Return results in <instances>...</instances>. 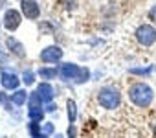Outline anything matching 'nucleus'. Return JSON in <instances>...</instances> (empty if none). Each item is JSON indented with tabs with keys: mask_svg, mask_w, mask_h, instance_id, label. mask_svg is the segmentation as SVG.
Listing matches in <instances>:
<instances>
[{
	"mask_svg": "<svg viewBox=\"0 0 156 138\" xmlns=\"http://www.w3.org/2000/svg\"><path fill=\"white\" fill-rule=\"evenodd\" d=\"M20 26V13L15 9H8L4 15V28L8 31H15Z\"/></svg>",
	"mask_w": 156,
	"mask_h": 138,
	"instance_id": "obj_7",
	"label": "nucleus"
},
{
	"mask_svg": "<svg viewBox=\"0 0 156 138\" xmlns=\"http://www.w3.org/2000/svg\"><path fill=\"white\" fill-rule=\"evenodd\" d=\"M39 76L42 78V79H53L55 76H57V70L55 68H39Z\"/></svg>",
	"mask_w": 156,
	"mask_h": 138,
	"instance_id": "obj_14",
	"label": "nucleus"
},
{
	"mask_svg": "<svg viewBox=\"0 0 156 138\" xmlns=\"http://www.w3.org/2000/svg\"><path fill=\"white\" fill-rule=\"evenodd\" d=\"M6 44H8V48H9V52H13L17 57H24L26 55V52H24V46H22V42H19L15 37H8V41H6Z\"/></svg>",
	"mask_w": 156,
	"mask_h": 138,
	"instance_id": "obj_10",
	"label": "nucleus"
},
{
	"mask_svg": "<svg viewBox=\"0 0 156 138\" xmlns=\"http://www.w3.org/2000/svg\"><path fill=\"white\" fill-rule=\"evenodd\" d=\"M66 107H68V120H70V123H73L75 118H77V107H75V101H73V100H68Z\"/></svg>",
	"mask_w": 156,
	"mask_h": 138,
	"instance_id": "obj_13",
	"label": "nucleus"
},
{
	"mask_svg": "<svg viewBox=\"0 0 156 138\" xmlns=\"http://www.w3.org/2000/svg\"><path fill=\"white\" fill-rule=\"evenodd\" d=\"M26 100H28V92L26 90H17L15 94H11V103H15V105H24L26 103Z\"/></svg>",
	"mask_w": 156,
	"mask_h": 138,
	"instance_id": "obj_11",
	"label": "nucleus"
},
{
	"mask_svg": "<svg viewBox=\"0 0 156 138\" xmlns=\"http://www.w3.org/2000/svg\"><path fill=\"white\" fill-rule=\"evenodd\" d=\"M62 53L64 52L59 46H48L41 52V61L42 63H57V61L62 59Z\"/></svg>",
	"mask_w": 156,
	"mask_h": 138,
	"instance_id": "obj_6",
	"label": "nucleus"
},
{
	"mask_svg": "<svg viewBox=\"0 0 156 138\" xmlns=\"http://www.w3.org/2000/svg\"><path fill=\"white\" fill-rule=\"evenodd\" d=\"M28 118H30L31 122H41V120L44 118V112H42V109H37V111H28Z\"/></svg>",
	"mask_w": 156,
	"mask_h": 138,
	"instance_id": "obj_15",
	"label": "nucleus"
},
{
	"mask_svg": "<svg viewBox=\"0 0 156 138\" xmlns=\"http://www.w3.org/2000/svg\"><path fill=\"white\" fill-rule=\"evenodd\" d=\"M129 98H130V101L136 105V107H140V109H147L151 103H152V100H154V92H152V89L147 85V83H134V85H130V89H129Z\"/></svg>",
	"mask_w": 156,
	"mask_h": 138,
	"instance_id": "obj_1",
	"label": "nucleus"
},
{
	"mask_svg": "<svg viewBox=\"0 0 156 138\" xmlns=\"http://www.w3.org/2000/svg\"><path fill=\"white\" fill-rule=\"evenodd\" d=\"M28 129H30V134H31V136H33V138H35V136H39V134H41V123H37V122H31V123H30V127H28Z\"/></svg>",
	"mask_w": 156,
	"mask_h": 138,
	"instance_id": "obj_16",
	"label": "nucleus"
},
{
	"mask_svg": "<svg viewBox=\"0 0 156 138\" xmlns=\"http://www.w3.org/2000/svg\"><path fill=\"white\" fill-rule=\"evenodd\" d=\"M98 101H99V105L103 109L114 111V109H118V105L121 101V96H119L118 89H114V87H103L98 92Z\"/></svg>",
	"mask_w": 156,
	"mask_h": 138,
	"instance_id": "obj_3",
	"label": "nucleus"
},
{
	"mask_svg": "<svg viewBox=\"0 0 156 138\" xmlns=\"http://www.w3.org/2000/svg\"><path fill=\"white\" fill-rule=\"evenodd\" d=\"M37 92H39V96H41V100L46 101V103H51V100H53V96H55V90H53V87H51L50 83H41V85L37 87Z\"/></svg>",
	"mask_w": 156,
	"mask_h": 138,
	"instance_id": "obj_9",
	"label": "nucleus"
},
{
	"mask_svg": "<svg viewBox=\"0 0 156 138\" xmlns=\"http://www.w3.org/2000/svg\"><path fill=\"white\" fill-rule=\"evenodd\" d=\"M55 109H57V107H55V105H53V103H50V105H48V109H46V111H48V112H53V111H55Z\"/></svg>",
	"mask_w": 156,
	"mask_h": 138,
	"instance_id": "obj_20",
	"label": "nucleus"
},
{
	"mask_svg": "<svg viewBox=\"0 0 156 138\" xmlns=\"http://www.w3.org/2000/svg\"><path fill=\"white\" fill-rule=\"evenodd\" d=\"M136 41L141 44V46H152L156 42V30L151 26V24H141L138 30H136Z\"/></svg>",
	"mask_w": 156,
	"mask_h": 138,
	"instance_id": "obj_4",
	"label": "nucleus"
},
{
	"mask_svg": "<svg viewBox=\"0 0 156 138\" xmlns=\"http://www.w3.org/2000/svg\"><path fill=\"white\" fill-rule=\"evenodd\" d=\"M42 131H44V134H50V133L53 131V125H51V123H46V125L42 127Z\"/></svg>",
	"mask_w": 156,
	"mask_h": 138,
	"instance_id": "obj_18",
	"label": "nucleus"
},
{
	"mask_svg": "<svg viewBox=\"0 0 156 138\" xmlns=\"http://www.w3.org/2000/svg\"><path fill=\"white\" fill-rule=\"evenodd\" d=\"M41 105H42V100H41L39 92H33V94L30 96V111H37V109H42Z\"/></svg>",
	"mask_w": 156,
	"mask_h": 138,
	"instance_id": "obj_12",
	"label": "nucleus"
},
{
	"mask_svg": "<svg viewBox=\"0 0 156 138\" xmlns=\"http://www.w3.org/2000/svg\"><path fill=\"white\" fill-rule=\"evenodd\" d=\"M20 8H22V13L26 19L30 20H35L41 17V8L35 0H20Z\"/></svg>",
	"mask_w": 156,
	"mask_h": 138,
	"instance_id": "obj_5",
	"label": "nucleus"
},
{
	"mask_svg": "<svg viewBox=\"0 0 156 138\" xmlns=\"http://www.w3.org/2000/svg\"><path fill=\"white\" fill-rule=\"evenodd\" d=\"M68 136H70V138H75V127H73L72 123H70V127H68Z\"/></svg>",
	"mask_w": 156,
	"mask_h": 138,
	"instance_id": "obj_19",
	"label": "nucleus"
},
{
	"mask_svg": "<svg viewBox=\"0 0 156 138\" xmlns=\"http://www.w3.org/2000/svg\"><path fill=\"white\" fill-rule=\"evenodd\" d=\"M35 138H48L46 134H39V136H35Z\"/></svg>",
	"mask_w": 156,
	"mask_h": 138,
	"instance_id": "obj_22",
	"label": "nucleus"
},
{
	"mask_svg": "<svg viewBox=\"0 0 156 138\" xmlns=\"http://www.w3.org/2000/svg\"><path fill=\"white\" fill-rule=\"evenodd\" d=\"M22 81H24L26 85H33V83H35V76H33V72H30V70L24 72V79H22Z\"/></svg>",
	"mask_w": 156,
	"mask_h": 138,
	"instance_id": "obj_17",
	"label": "nucleus"
},
{
	"mask_svg": "<svg viewBox=\"0 0 156 138\" xmlns=\"http://www.w3.org/2000/svg\"><path fill=\"white\" fill-rule=\"evenodd\" d=\"M0 63H6V55L2 52H0Z\"/></svg>",
	"mask_w": 156,
	"mask_h": 138,
	"instance_id": "obj_21",
	"label": "nucleus"
},
{
	"mask_svg": "<svg viewBox=\"0 0 156 138\" xmlns=\"http://www.w3.org/2000/svg\"><path fill=\"white\" fill-rule=\"evenodd\" d=\"M152 13H154V15H156V8H154V11H152Z\"/></svg>",
	"mask_w": 156,
	"mask_h": 138,
	"instance_id": "obj_23",
	"label": "nucleus"
},
{
	"mask_svg": "<svg viewBox=\"0 0 156 138\" xmlns=\"http://www.w3.org/2000/svg\"><path fill=\"white\" fill-rule=\"evenodd\" d=\"M59 74H61L62 79H66V81H75V83H85V81H88V78H90L88 68H81V66L73 64V63H64V64H61Z\"/></svg>",
	"mask_w": 156,
	"mask_h": 138,
	"instance_id": "obj_2",
	"label": "nucleus"
},
{
	"mask_svg": "<svg viewBox=\"0 0 156 138\" xmlns=\"http://www.w3.org/2000/svg\"><path fill=\"white\" fill-rule=\"evenodd\" d=\"M0 83H2V87L6 90H17L19 85H20V79L13 72H2V76H0Z\"/></svg>",
	"mask_w": 156,
	"mask_h": 138,
	"instance_id": "obj_8",
	"label": "nucleus"
}]
</instances>
